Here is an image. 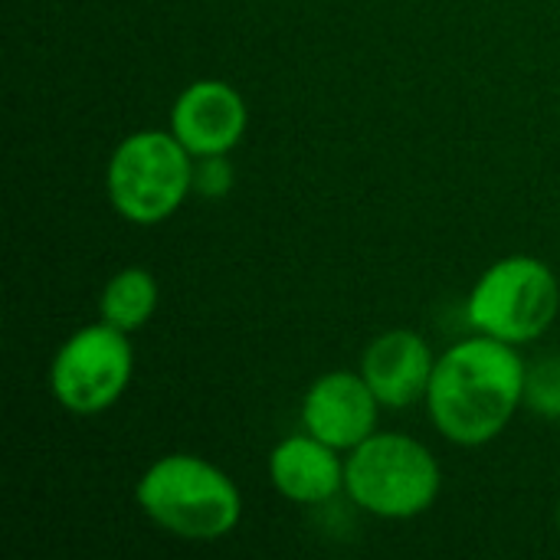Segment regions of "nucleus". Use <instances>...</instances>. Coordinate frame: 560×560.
I'll return each mask as SVG.
<instances>
[{"mask_svg": "<svg viewBox=\"0 0 560 560\" xmlns=\"http://www.w3.org/2000/svg\"><path fill=\"white\" fill-rule=\"evenodd\" d=\"M525 361L515 345L479 335L450 348L430 377L427 407L433 427L459 443L495 440L525 404Z\"/></svg>", "mask_w": 560, "mask_h": 560, "instance_id": "1", "label": "nucleus"}, {"mask_svg": "<svg viewBox=\"0 0 560 560\" xmlns=\"http://www.w3.org/2000/svg\"><path fill=\"white\" fill-rule=\"evenodd\" d=\"M102 322L121 328V331H138L148 325V318L158 308V282L148 269L131 266L121 269L108 279V285L102 289Z\"/></svg>", "mask_w": 560, "mask_h": 560, "instance_id": "11", "label": "nucleus"}, {"mask_svg": "<svg viewBox=\"0 0 560 560\" xmlns=\"http://www.w3.org/2000/svg\"><path fill=\"white\" fill-rule=\"evenodd\" d=\"M194 154L174 138V131H135L128 135L105 171L112 207L138 223L154 226L167 220L194 190Z\"/></svg>", "mask_w": 560, "mask_h": 560, "instance_id": "4", "label": "nucleus"}, {"mask_svg": "<svg viewBox=\"0 0 560 560\" xmlns=\"http://www.w3.org/2000/svg\"><path fill=\"white\" fill-rule=\"evenodd\" d=\"M233 187V167L226 154H207L194 164V190L203 197H223Z\"/></svg>", "mask_w": 560, "mask_h": 560, "instance_id": "13", "label": "nucleus"}, {"mask_svg": "<svg viewBox=\"0 0 560 560\" xmlns=\"http://www.w3.org/2000/svg\"><path fill=\"white\" fill-rule=\"evenodd\" d=\"M246 121L249 112L243 95L223 79L190 82L171 108V131L194 158L230 154L240 144Z\"/></svg>", "mask_w": 560, "mask_h": 560, "instance_id": "7", "label": "nucleus"}, {"mask_svg": "<svg viewBox=\"0 0 560 560\" xmlns=\"http://www.w3.org/2000/svg\"><path fill=\"white\" fill-rule=\"evenodd\" d=\"M135 499L158 528L184 541H217L230 535L243 515L236 482L223 469L187 453L148 466Z\"/></svg>", "mask_w": 560, "mask_h": 560, "instance_id": "2", "label": "nucleus"}, {"mask_svg": "<svg viewBox=\"0 0 560 560\" xmlns=\"http://www.w3.org/2000/svg\"><path fill=\"white\" fill-rule=\"evenodd\" d=\"M433 368L436 361L430 354V345L410 328H394L381 335L361 361L368 387L374 390L381 407L390 410H407L410 404L427 397Z\"/></svg>", "mask_w": 560, "mask_h": 560, "instance_id": "9", "label": "nucleus"}, {"mask_svg": "<svg viewBox=\"0 0 560 560\" xmlns=\"http://www.w3.org/2000/svg\"><path fill=\"white\" fill-rule=\"evenodd\" d=\"M269 476L282 499L299 505H322L345 489V466L338 450L305 436L282 440L269 456Z\"/></svg>", "mask_w": 560, "mask_h": 560, "instance_id": "10", "label": "nucleus"}, {"mask_svg": "<svg viewBox=\"0 0 560 560\" xmlns=\"http://www.w3.org/2000/svg\"><path fill=\"white\" fill-rule=\"evenodd\" d=\"M558 525H560V502H558Z\"/></svg>", "mask_w": 560, "mask_h": 560, "instance_id": "14", "label": "nucleus"}, {"mask_svg": "<svg viewBox=\"0 0 560 560\" xmlns=\"http://www.w3.org/2000/svg\"><path fill=\"white\" fill-rule=\"evenodd\" d=\"M377 407L381 400L368 387L364 374L331 371V374H322L308 387L302 400V423H305V433H312L315 440L341 453V450L361 446L374 433Z\"/></svg>", "mask_w": 560, "mask_h": 560, "instance_id": "8", "label": "nucleus"}, {"mask_svg": "<svg viewBox=\"0 0 560 560\" xmlns=\"http://www.w3.org/2000/svg\"><path fill=\"white\" fill-rule=\"evenodd\" d=\"M525 407L545 420H560V354H548L528 364Z\"/></svg>", "mask_w": 560, "mask_h": 560, "instance_id": "12", "label": "nucleus"}, {"mask_svg": "<svg viewBox=\"0 0 560 560\" xmlns=\"http://www.w3.org/2000/svg\"><path fill=\"white\" fill-rule=\"evenodd\" d=\"M560 308L558 276L535 256H505L492 262L469 295V322L479 335L525 345L541 338Z\"/></svg>", "mask_w": 560, "mask_h": 560, "instance_id": "5", "label": "nucleus"}, {"mask_svg": "<svg viewBox=\"0 0 560 560\" xmlns=\"http://www.w3.org/2000/svg\"><path fill=\"white\" fill-rule=\"evenodd\" d=\"M443 486L436 456L400 433H371L345 463V489L351 502L377 518L423 515Z\"/></svg>", "mask_w": 560, "mask_h": 560, "instance_id": "3", "label": "nucleus"}, {"mask_svg": "<svg viewBox=\"0 0 560 560\" xmlns=\"http://www.w3.org/2000/svg\"><path fill=\"white\" fill-rule=\"evenodd\" d=\"M125 335L128 331L98 322L75 331L56 351L49 368V387L69 413H102L125 394L135 371V354Z\"/></svg>", "mask_w": 560, "mask_h": 560, "instance_id": "6", "label": "nucleus"}]
</instances>
